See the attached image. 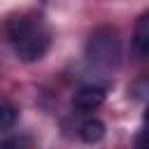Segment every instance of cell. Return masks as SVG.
Segmentation results:
<instances>
[{
	"mask_svg": "<svg viewBox=\"0 0 149 149\" xmlns=\"http://www.w3.org/2000/svg\"><path fill=\"white\" fill-rule=\"evenodd\" d=\"M135 144H137V147H149V128H147V130H142V133L137 135Z\"/></svg>",
	"mask_w": 149,
	"mask_h": 149,
	"instance_id": "cell-7",
	"label": "cell"
},
{
	"mask_svg": "<svg viewBox=\"0 0 149 149\" xmlns=\"http://www.w3.org/2000/svg\"><path fill=\"white\" fill-rule=\"evenodd\" d=\"M144 119H147V121H149V107H147V114H144Z\"/></svg>",
	"mask_w": 149,
	"mask_h": 149,
	"instance_id": "cell-8",
	"label": "cell"
},
{
	"mask_svg": "<svg viewBox=\"0 0 149 149\" xmlns=\"http://www.w3.org/2000/svg\"><path fill=\"white\" fill-rule=\"evenodd\" d=\"M79 135L84 142H100L105 137V123L98 119H86L79 126Z\"/></svg>",
	"mask_w": 149,
	"mask_h": 149,
	"instance_id": "cell-5",
	"label": "cell"
},
{
	"mask_svg": "<svg viewBox=\"0 0 149 149\" xmlns=\"http://www.w3.org/2000/svg\"><path fill=\"white\" fill-rule=\"evenodd\" d=\"M86 54H88V61L95 68H102V70L116 68L119 61H121V40L116 35V30L107 28V26L93 30L88 47H86Z\"/></svg>",
	"mask_w": 149,
	"mask_h": 149,
	"instance_id": "cell-2",
	"label": "cell"
},
{
	"mask_svg": "<svg viewBox=\"0 0 149 149\" xmlns=\"http://www.w3.org/2000/svg\"><path fill=\"white\" fill-rule=\"evenodd\" d=\"M16 123V109L12 105H0V133L2 130H9L12 126Z\"/></svg>",
	"mask_w": 149,
	"mask_h": 149,
	"instance_id": "cell-6",
	"label": "cell"
},
{
	"mask_svg": "<svg viewBox=\"0 0 149 149\" xmlns=\"http://www.w3.org/2000/svg\"><path fill=\"white\" fill-rule=\"evenodd\" d=\"M102 102H105V88L102 86H81L72 98L74 109H81V112H91V109L100 107Z\"/></svg>",
	"mask_w": 149,
	"mask_h": 149,
	"instance_id": "cell-3",
	"label": "cell"
},
{
	"mask_svg": "<svg viewBox=\"0 0 149 149\" xmlns=\"http://www.w3.org/2000/svg\"><path fill=\"white\" fill-rule=\"evenodd\" d=\"M7 37L12 42L14 54L26 63L40 61L51 44V30L37 12H21L9 16Z\"/></svg>",
	"mask_w": 149,
	"mask_h": 149,
	"instance_id": "cell-1",
	"label": "cell"
},
{
	"mask_svg": "<svg viewBox=\"0 0 149 149\" xmlns=\"http://www.w3.org/2000/svg\"><path fill=\"white\" fill-rule=\"evenodd\" d=\"M133 44L142 58H149V14L137 19L135 33H133Z\"/></svg>",
	"mask_w": 149,
	"mask_h": 149,
	"instance_id": "cell-4",
	"label": "cell"
}]
</instances>
